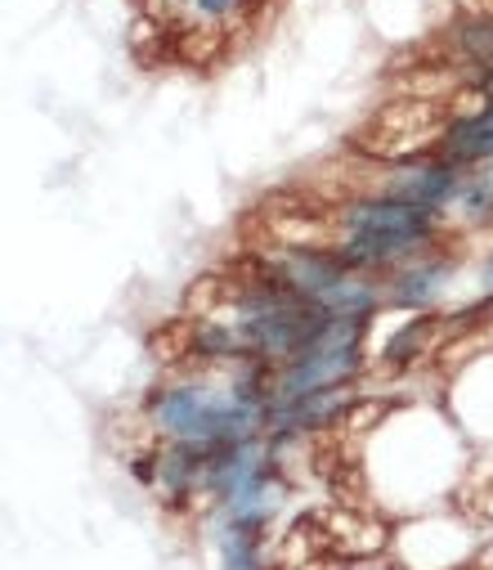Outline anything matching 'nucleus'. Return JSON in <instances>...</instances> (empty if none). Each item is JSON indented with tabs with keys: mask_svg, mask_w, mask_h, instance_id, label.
<instances>
[{
	"mask_svg": "<svg viewBox=\"0 0 493 570\" xmlns=\"http://www.w3.org/2000/svg\"><path fill=\"white\" fill-rule=\"evenodd\" d=\"M466 189V176L457 167H448L444 158H417V163H400L382 176V185L373 194L382 198H400L408 207H422V212H435L444 216Z\"/></svg>",
	"mask_w": 493,
	"mask_h": 570,
	"instance_id": "obj_3",
	"label": "nucleus"
},
{
	"mask_svg": "<svg viewBox=\"0 0 493 570\" xmlns=\"http://www.w3.org/2000/svg\"><path fill=\"white\" fill-rule=\"evenodd\" d=\"M189 6H194L203 19H229V14H238L243 6H252V0H189Z\"/></svg>",
	"mask_w": 493,
	"mask_h": 570,
	"instance_id": "obj_12",
	"label": "nucleus"
},
{
	"mask_svg": "<svg viewBox=\"0 0 493 570\" xmlns=\"http://www.w3.org/2000/svg\"><path fill=\"white\" fill-rule=\"evenodd\" d=\"M364 364H368V360H364V346H314V351H305L300 360L274 368L269 409L309 400V395H318V391L351 386V382L364 373Z\"/></svg>",
	"mask_w": 493,
	"mask_h": 570,
	"instance_id": "obj_1",
	"label": "nucleus"
},
{
	"mask_svg": "<svg viewBox=\"0 0 493 570\" xmlns=\"http://www.w3.org/2000/svg\"><path fill=\"white\" fill-rule=\"evenodd\" d=\"M484 561H489V570H493V543H489V552H484Z\"/></svg>",
	"mask_w": 493,
	"mask_h": 570,
	"instance_id": "obj_13",
	"label": "nucleus"
},
{
	"mask_svg": "<svg viewBox=\"0 0 493 570\" xmlns=\"http://www.w3.org/2000/svg\"><path fill=\"white\" fill-rule=\"evenodd\" d=\"M457 212H462L471 225H493V163L480 167V171L466 180V189H462V198H457Z\"/></svg>",
	"mask_w": 493,
	"mask_h": 570,
	"instance_id": "obj_10",
	"label": "nucleus"
},
{
	"mask_svg": "<svg viewBox=\"0 0 493 570\" xmlns=\"http://www.w3.org/2000/svg\"><path fill=\"white\" fill-rule=\"evenodd\" d=\"M453 278V256H417L386 278V302L400 311H431Z\"/></svg>",
	"mask_w": 493,
	"mask_h": 570,
	"instance_id": "obj_5",
	"label": "nucleus"
},
{
	"mask_svg": "<svg viewBox=\"0 0 493 570\" xmlns=\"http://www.w3.org/2000/svg\"><path fill=\"white\" fill-rule=\"evenodd\" d=\"M211 445H189V441H167L157 450V494L167 503H194L203 494L207 481V463H211Z\"/></svg>",
	"mask_w": 493,
	"mask_h": 570,
	"instance_id": "obj_4",
	"label": "nucleus"
},
{
	"mask_svg": "<svg viewBox=\"0 0 493 570\" xmlns=\"http://www.w3.org/2000/svg\"><path fill=\"white\" fill-rule=\"evenodd\" d=\"M337 238L346 234H395V238H422V243H440V216L408 207L400 198H382V194H359L351 203H342L333 212Z\"/></svg>",
	"mask_w": 493,
	"mask_h": 570,
	"instance_id": "obj_2",
	"label": "nucleus"
},
{
	"mask_svg": "<svg viewBox=\"0 0 493 570\" xmlns=\"http://www.w3.org/2000/svg\"><path fill=\"white\" fill-rule=\"evenodd\" d=\"M457 46L475 68H493V19H462Z\"/></svg>",
	"mask_w": 493,
	"mask_h": 570,
	"instance_id": "obj_11",
	"label": "nucleus"
},
{
	"mask_svg": "<svg viewBox=\"0 0 493 570\" xmlns=\"http://www.w3.org/2000/svg\"><path fill=\"white\" fill-rule=\"evenodd\" d=\"M287 503V485L278 472H269L265 481L247 485L238 499H229L225 508H216V521H229V525H252V530H265Z\"/></svg>",
	"mask_w": 493,
	"mask_h": 570,
	"instance_id": "obj_7",
	"label": "nucleus"
},
{
	"mask_svg": "<svg viewBox=\"0 0 493 570\" xmlns=\"http://www.w3.org/2000/svg\"><path fill=\"white\" fill-rule=\"evenodd\" d=\"M440 158L448 167H489L493 163V99L480 104V112H457L444 130V145H440Z\"/></svg>",
	"mask_w": 493,
	"mask_h": 570,
	"instance_id": "obj_6",
	"label": "nucleus"
},
{
	"mask_svg": "<svg viewBox=\"0 0 493 570\" xmlns=\"http://www.w3.org/2000/svg\"><path fill=\"white\" fill-rule=\"evenodd\" d=\"M216 539V570H265V530L211 521Z\"/></svg>",
	"mask_w": 493,
	"mask_h": 570,
	"instance_id": "obj_8",
	"label": "nucleus"
},
{
	"mask_svg": "<svg viewBox=\"0 0 493 570\" xmlns=\"http://www.w3.org/2000/svg\"><path fill=\"white\" fill-rule=\"evenodd\" d=\"M431 333H435V315H417V320H408L404 328L391 333V342L382 346V360H386L391 368L413 364L417 355H426V337H431Z\"/></svg>",
	"mask_w": 493,
	"mask_h": 570,
	"instance_id": "obj_9",
	"label": "nucleus"
}]
</instances>
